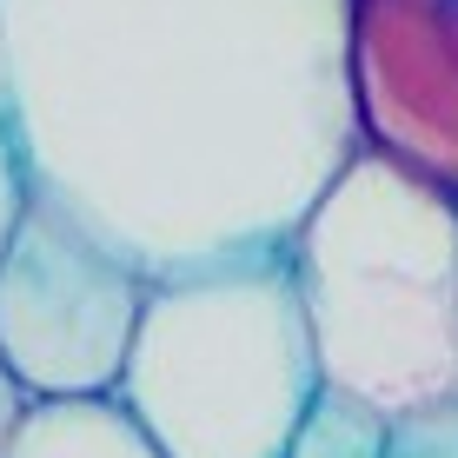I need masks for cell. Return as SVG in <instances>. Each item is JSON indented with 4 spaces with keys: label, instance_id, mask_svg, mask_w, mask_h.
I'll return each mask as SVG.
<instances>
[{
    "label": "cell",
    "instance_id": "cell-10",
    "mask_svg": "<svg viewBox=\"0 0 458 458\" xmlns=\"http://www.w3.org/2000/svg\"><path fill=\"white\" fill-rule=\"evenodd\" d=\"M27 412H34V392H27V378L7 366V352H0V452L13 445V432H21Z\"/></svg>",
    "mask_w": 458,
    "mask_h": 458
},
{
    "label": "cell",
    "instance_id": "cell-9",
    "mask_svg": "<svg viewBox=\"0 0 458 458\" xmlns=\"http://www.w3.org/2000/svg\"><path fill=\"white\" fill-rule=\"evenodd\" d=\"M27 207V166H21V140H13V106H7V81H0V240Z\"/></svg>",
    "mask_w": 458,
    "mask_h": 458
},
{
    "label": "cell",
    "instance_id": "cell-8",
    "mask_svg": "<svg viewBox=\"0 0 458 458\" xmlns=\"http://www.w3.org/2000/svg\"><path fill=\"white\" fill-rule=\"evenodd\" d=\"M386 458H458V405L399 419V425H392V452Z\"/></svg>",
    "mask_w": 458,
    "mask_h": 458
},
{
    "label": "cell",
    "instance_id": "cell-6",
    "mask_svg": "<svg viewBox=\"0 0 458 458\" xmlns=\"http://www.w3.org/2000/svg\"><path fill=\"white\" fill-rule=\"evenodd\" d=\"M0 458H166V452L114 392H87V399H34V412L21 419V432Z\"/></svg>",
    "mask_w": 458,
    "mask_h": 458
},
{
    "label": "cell",
    "instance_id": "cell-7",
    "mask_svg": "<svg viewBox=\"0 0 458 458\" xmlns=\"http://www.w3.org/2000/svg\"><path fill=\"white\" fill-rule=\"evenodd\" d=\"M392 425L399 419L378 412L372 399H359V392L319 378V392H312L306 412L293 419L279 458H386L392 452Z\"/></svg>",
    "mask_w": 458,
    "mask_h": 458
},
{
    "label": "cell",
    "instance_id": "cell-3",
    "mask_svg": "<svg viewBox=\"0 0 458 458\" xmlns=\"http://www.w3.org/2000/svg\"><path fill=\"white\" fill-rule=\"evenodd\" d=\"M319 392L293 246H233L147 279L114 399L166 458H279Z\"/></svg>",
    "mask_w": 458,
    "mask_h": 458
},
{
    "label": "cell",
    "instance_id": "cell-1",
    "mask_svg": "<svg viewBox=\"0 0 458 458\" xmlns=\"http://www.w3.org/2000/svg\"><path fill=\"white\" fill-rule=\"evenodd\" d=\"M27 186L140 273L293 240L352 160L345 0H0Z\"/></svg>",
    "mask_w": 458,
    "mask_h": 458
},
{
    "label": "cell",
    "instance_id": "cell-4",
    "mask_svg": "<svg viewBox=\"0 0 458 458\" xmlns=\"http://www.w3.org/2000/svg\"><path fill=\"white\" fill-rule=\"evenodd\" d=\"M147 279L67 207L27 186V207L0 240V352L34 399L114 392L133 345Z\"/></svg>",
    "mask_w": 458,
    "mask_h": 458
},
{
    "label": "cell",
    "instance_id": "cell-2",
    "mask_svg": "<svg viewBox=\"0 0 458 458\" xmlns=\"http://www.w3.org/2000/svg\"><path fill=\"white\" fill-rule=\"evenodd\" d=\"M286 246L326 386L392 419L458 405V199L352 147Z\"/></svg>",
    "mask_w": 458,
    "mask_h": 458
},
{
    "label": "cell",
    "instance_id": "cell-5",
    "mask_svg": "<svg viewBox=\"0 0 458 458\" xmlns=\"http://www.w3.org/2000/svg\"><path fill=\"white\" fill-rule=\"evenodd\" d=\"M345 100L359 147L458 199V0H345Z\"/></svg>",
    "mask_w": 458,
    "mask_h": 458
}]
</instances>
